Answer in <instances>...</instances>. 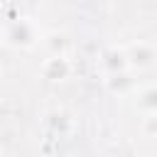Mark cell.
I'll return each mask as SVG.
<instances>
[{"label": "cell", "mask_w": 157, "mask_h": 157, "mask_svg": "<svg viewBox=\"0 0 157 157\" xmlns=\"http://www.w3.org/2000/svg\"><path fill=\"white\" fill-rule=\"evenodd\" d=\"M71 71H74V66H71V61H69L66 54H49V56L39 64L42 78H44V81H52V83L66 81V78L71 76Z\"/></svg>", "instance_id": "2"}, {"label": "cell", "mask_w": 157, "mask_h": 157, "mask_svg": "<svg viewBox=\"0 0 157 157\" xmlns=\"http://www.w3.org/2000/svg\"><path fill=\"white\" fill-rule=\"evenodd\" d=\"M125 52H128V61H130L132 71H145L157 59V49L147 42H132V44L125 47Z\"/></svg>", "instance_id": "3"}, {"label": "cell", "mask_w": 157, "mask_h": 157, "mask_svg": "<svg viewBox=\"0 0 157 157\" xmlns=\"http://www.w3.org/2000/svg\"><path fill=\"white\" fill-rule=\"evenodd\" d=\"M47 128L54 132V135H69L71 132V118L64 113V110H52L47 113Z\"/></svg>", "instance_id": "7"}, {"label": "cell", "mask_w": 157, "mask_h": 157, "mask_svg": "<svg viewBox=\"0 0 157 157\" xmlns=\"http://www.w3.org/2000/svg\"><path fill=\"white\" fill-rule=\"evenodd\" d=\"M101 66L108 74H120V71H130V61H128V52L125 47H110L101 54Z\"/></svg>", "instance_id": "4"}, {"label": "cell", "mask_w": 157, "mask_h": 157, "mask_svg": "<svg viewBox=\"0 0 157 157\" xmlns=\"http://www.w3.org/2000/svg\"><path fill=\"white\" fill-rule=\"evenodd\" d=\"M39 39L42 37H39L34 22L25 20V17H17L12 22H7L5 29H2V44L7 49H32Z\"/></svg>", "instance_id": "1"}, {"label": "cell", "mask_w": 157, "mask_h": 157, "mask_svg": "<svg viewBox=\"0 0 157 157\" xmlns=\"http://www.w3.org/2000/svg\"><path fill=\"white\" fill-rule=\"evenodd\" d=\"M132 71V69H130ZM130 71H120V74H108L105 76V88L113 93V96H125V93H132L135 91V78Z\"/></svg>", "instance_id": "5"}, {"label": "cell", "mask_w": 157, "mask_h": 157, "mask_svg": "<svg viewBox=\"0 0 157 157\" xmlns=\"http://www.w3.org/2000/svg\"><path fill=\"white\" fill-rule=\"evenodd\" d=\"M42 44L49 49V54H66L69 49V37L64 32H49L42 37Z\"/></svg>", "instance_id": "8"}, {"label": "cell", "mask_w": 157, "mask_h": 157, "mask_svg": "<svg viewBox=\"0 0 157 157\" xmlns=\"http://www.w3.org/2000/svg\"><path fill=\"white\" fill-rule=\"evenodd\" d=\"M42 2H54V0H42Z\"/></svg>", "instance_id": "10"}, {"label": "cell", "mask_w": 157, "mask_h": 157, "mask_svg": "<svg viewBox=\"0 0 157 157\" xmlns=\"http://www.w3.org/2000/svg\"><path fill=\"white\" fill-rule=\"evenodd\" d=\"M142 132H145L147 137H157V113H152V115H145Z\"/></svg>", "instance_id": "9"}, {"label": "cell", "mask_w": 157, "mask_h": 157, "mask_svg": "<svg viewBox=\"0 0 157 157\" xmlns=\"http://www.w3.org/2000/svg\"><path fill=\"white\" fill-rule=\"evenodd\" d=\"M135 105H137V110H142L145 115L157 113V83H155V86H142V88L135 93Z\"/></svg>", "instance_id": "6"}]
</instances>
